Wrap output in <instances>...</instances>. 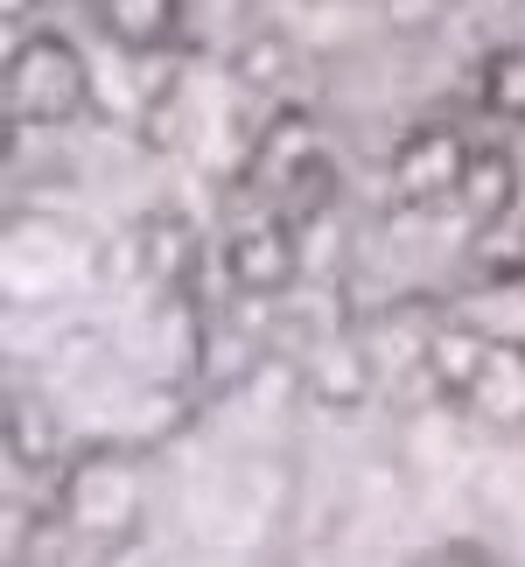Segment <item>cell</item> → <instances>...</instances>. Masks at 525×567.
<instances>
[{
  "instance_id": "obj_16",
  "label": "cell",
  "mask_w": 525,
  "mask_h": 567,
  "mask_svg": "<svg viewBox=\"0 0 525 567\" xmlns=\"http://www.w3.org/2000/svg\"><path fill=\"white\" fill-rule=\"evenodd\" d=\"M99 567H155V560H147L141 533H134V539H120V547H105V560H99Z\"/></svg>"
},
{
  "instance_id": "obj_12",
  "label": "cell",
  "mask_w": 525,
  "mask_h": 567,
  "mask_svg": "<svg viewBox=\"0 0 525 567\" xmlns=\"http://www.w3.org/2000/svg\"><path fill=\"white\" fill-rule=\"evenodd\" d=\"M463 400H470L476 413H491V421L518 427V421H525V358H518V351H497V343H491V358L476 364V379H470Z\"/></svg>"
},
{
  "instance_id": "obj_7",
  "label": "cell",
  "mask_w": 525,
  "mask_h": 567,
  "mask_svg": "<svg viewBox=\"0 0 525 567\" xmlns=\"http://www.w3.org/2000/svg\"><path fill=\"white\" fill-rule=\"evenodd\" d=\"M518 189H525V168L505 141L491 147H470V168H463V189H455V204H463L476 225H505L518 210Z\"/></svg>"
},
{
  "instance_id": "obj_14",
  "label": "cell",
  "mask_w": 525,
  "mask_h": 567,
  "mask_svg": "<svg viewBox=\"0 0 525 567\" xmlns=\"http://www.w3.org/2000/svg\"><path fill=\"white\" fill-rule=\"evenodd\" d=\"M231 78L246 84V92H259V99H274L280 84L295 78V42L288 35H274V29H259V35H246L231 50Z\"/></svg>"
},
{
  "instance_id": "obj_4",
  "label": "cell",
  "mask_w": 525,
  "mask_h": 567,
  "mask_svg": "<svg viewBox=\"0 0 525 567\" xmlns=\"http://www.w3.org/2000/svg\"><path fill=\"white\" fill-rule=\"evenodd\" d=\"M463 168H470V141L455 134L449 120H421L392 141L385 155V196L406 210H434L442 196L463 189Z\"/></svg>"
},
{
  "instance_id": "obj_9",
  "label": "cell",
  "mask_w": 525,
  "mask_h": 567,
  "mask_svg": "<svg viewBox=\"0 0 525 567\" xmlns=\"http://www.w3.org/2000/svg\"><path fill=\"white\" fill-rule=\"evenodd\" d=\"M301 385L316 400H337V406H358L371 392V351L358 337H322L309 358H301Z\"/></svg>"
},
{
  "instance_id": "obj_2",
  "label": "cell",
  "mask_w": 525,
  "mask_h": 567,
  "mask_svg": "<svg viewBox=\"0 0 525 567\" xmlns=\"http://www.w3.org/2000/svg\"><path fill=\"white\" fill-rule=\"evenodd\" d=\"M92 105V63L63 29H21L8 50V126L56 134Z\"/></svg>"
},
{
  "instance_id": "obj_15",
  "label": "cell",
  "mask_w": 525,
  "mask_h": 567,
  "mask_svg": "<svg viewBox=\"0 0 525 567\" xmlns=\"http://www.w3.org/2000/svg\"><path fill=\"white\" fill-rule=\"evenodd\" d=\"M413 567H497L491 547H476V539H442V547H428Z\"/></svg>"
},
{
  "instance_id": "obj_3",
  "label": "cell",
  "mask_w": 525,
  "mask_h": 567,
  "mask_svg": "<svg viewBox=\"0 0 525 567\" xmlns=\"http://www.w3.org/2000/svg\"><path fill=\"white\" fill-rule=\"evenodd\" d=\"M225 274H231V288L246 301L295 295V280H301V231H295V217L280 204H267L259 217H238V225L225 231Z\"/></svg>"
},
{
  "instance_id": "obj_10",
  "label": "cell",
  "mask_w": 525,
  "mask_h": 567,
  "mask_svg": "<svg viewBox=\"0 0 525 567\" xmlns=\"http://www.w3.org/2000/svg\"><path fill=\"white\" fill-rule=\"evenodd\" d=\"M134 252H141V280H162V288H183L196 274V231L175 210L141 217L134 225Z\"/></svg>"
},
{
  "instance_id": "obj_13",
  "label": "cell",
  "mask_w": 525,
  "mask_h": 567,
  "mask_svg": "<svg viewBox=\"0 0 525 567\" xmlns=\"http://www.w3.org/2000/svg\"><path fill=\"white\" fill-rule=\"evenodd\" d=\"M8 449H14L21 470H63V455H71L56 421L29 400V392H14V406H8Z\"/></svg>"
},
{
  "instance_id": "obj_8",
  "label": "cell",
  "mask_w": 525,
  "mask_h": 567,
  "mask_svg": "<svg viewBox=\"0 0 525 567\" xmlns=\"http://www.w3.org/2000/svg\"><path fill=\"white\" fill-rule=\"evenodd\" d=\"M92 14L126 56H162L183 29V0H92Z\"/></svg>"
},
{
  "instance_id": "obj_1",
  "label": "cell",
  "mask_w": 525,
  "mask_h": 567,
  "mask_svg": "<svg viewBox=\"0 0 525 567\" xmlns=\"http://www.w3.org/2000/svg\"><path fill=\"white\" fill-rule=\"evenodd\" d=\"M56 518L92 547H120L147 518V463L134 442H84L56 470Z\"/></svg>"
},
{
  "instance_id": "obj_11",
  "label": "cell",
  "mask_w": 525,
  "mask_h": 567,
  "mask_svg": "<svg viewBox=\"0 0 525 567\" xmlns=\"http://www.w3.org/2000/svg\"><path fill=\"white\" fill-rule=\"evenodd\" d=\"M476 105L505 126H525V42H497L476 56Z\"/></svg>"
},
{
  "instance_id": "obj_6",
  "label": "cell",
  "mask_w": 525,
  "mask_h": 567,
  "mask_svg": "<svg viewBox=\"0 0 525 567\" xmlns=\"http://www.w3.org/2000/svg\"><path fill=\"white\" fill-rule=\"evenodd\" d=\"M442 316H455L463 330H476L497 351H518L525 358V259H505V267L476 274L470 288H455L442 301Z\"/></svg>"
},
{
  "instance_id": "obj_5",
  "label": "cell",
  "mask_w": 525,
  "mask_h": 567,
  "mask_svg": "<svg viewBox=\"0 0 525 567\" xmlns=\"http://www.w3.org/2000/svg\"><path fill=\"white\" fill-rule=\"evenodd\" d=\"M253 183L267 189V196H288L301 176H316V168H330V141H322V120L309 113V105H280V113L259 126V141H253Z\"/></svg>"
}]
</instances>
